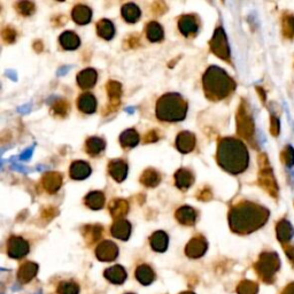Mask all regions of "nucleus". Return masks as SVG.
Wrapping results in <instances>:
<instances>
[{"mask_svg":"<svg viewBox=\"0 0 294 294\" xmlns=\"http://www.w3.org/2000/svg\"><path fill=\"white\" fill-rule=\"evenodd\" d=\"M122 16L128 23H136L140 18V8L135 4L129 3L122 7Z\"/></svg>","mask_w":294,"mask_h":294,"instance_id":"nucleus-29","label":"nucleus"},{"mask_svg":"<svg viewBox=\"0 0 294 294\" xmlns=\"http://www.w3.org/2000/svg\"><path fill=\"white\" fill-rule=\"evenodd\" d=\"M112 236L120 240H128L131 234V224L127 220H117L110 229Z\"/></svg>","mask_w":294,"mask_h":294,"instance_id":"nucleus-16","label":"nucleus"},{"mask_svg":"<svg viewBox=\"0 0 294 294\" xmlns=\"http://www.w3.org/2000/svg\"><path fill=\"white\" fill-rule=\"evenodd\" d=\"M106 90L109 98V104L105 108L104 115H108L116 110L121 105V96H122V85L116 80H108L106 85Z\"/></svg>","mask_w":294,"mask_h":294,"instance_id":"nucleus-6","label":"nucleus"},{"mask_svg":"<svg viewBox=\"0 0 294 294\" xmlns=\"http://www.w3.org/2000/svg\"><path fill=\"white\" fill-rule=\"evenodd\" d=\"M71 18L77 24H88L92 19V11L85 5H76L72 8Z\"/></svg>","mask_w":294,"mask_h":294,"instance_id":"nucleus-19","label":"nucleus"},{"mask_svg":"<svg viewBox=\"0 0 294 294\" xmlns=\"http://www.w3.org/2000/svg\"><path fill=\"white\" fill-rule=\"evenodd\" d=\"M203 90L206 97L212 101H219L227 98L236 88L233 79L222 68L212 66L208 68L202 77Z\"/></svg>","mask_w":294,"mask_h":294,"instance_id":"nucleus-3","label":"nucleus"},{"mask_svg":"<svg viewBox=\"0 0 294 294\" xmlns=\"http://www.w3.org/2000/svg\"><path fill=\"white\" fill-rule=\"evenodd\" d=\"M58 215V209L54 207H46L44 209L41 211V219L43 220H46V221H50L52 220L54 216Z\"/></svg>","mask_w":294,"mask_h":294,"instance_id":"nucleus-40","label":"nucleus"},{"mask_svg":"<svg viewBox=\"0 0 294 294\" xmlns=\"http://www.w3.org/2000/svg\"><path fill=\"white\" fill-rule=\"evenodd\" d=\"M2 36L6 44H13V43L15 41L16 37H18V33H16V31L12 27H6L3 29Z\"/></svg>","mask_w":294,"mask_h":294,"instance_id":"nucleus-39","label":"nucleus"},{"mask_svg":"<svg viewBox=\"0 0 294 294\" xmlns=\"http://www.w3.org/2000/svg\"><path fill=\"white\" fill-rule=\"evenodd\" d=\"M91 175L90 164L85 161H75L70 167V177L75 181H83Z\"/></svg>","mask_w":294,"mask_h":294,"instance_id":"nucleus-17","label":"nucleus"},{"mask_svg":"<svg viewBox=\"0 0 294 294\" xmlns=\"http://www.w3.org/2000/svg\"><path fill=\"white\" fill-rule=\"evenodd\" d=\"M33 49H35L36 52L40 53L41 51H43V44H41V41H36L35 44H33Z\"/></svg>","mask_w":294,"mask_h":294,"instance_id":"nucleus-46","label":"nucleus"},{"mask_svg":"<svg viewBox=\"0 0 294 294\" xmlns=\"http://www.w3.org/2000/svg\"><path fill=\"white\" fill-rule=\"evenodd\" d=\"M211 51L214 53L217 58L223 59V60H229L230 58V49L228 44L227 36L222 27H219L214 31L212 39L209 41Z\"/></svg>","mask_w":294,"mask_h":294,"instance_id":"nucleus-5","label":"nucleus"},{"mask_svg":"<svg viewBox=\"0 0 294 294\" xmlns=\"http://www.w3.org/2000/svg\"><path fill=\"white\" fill-rule=\"evenodd\" d=\"M98 74L95 69L92 68H87L79 72L77 75V83L78 87L83 90H89V89L93 88L97 83Z\"/></svg>","mask_w":294,"mask_h":294,"instance_id":"nucleus-15","label":"nucleus"},{"mask_svg":"<svg viewBox=\"0 0 294 294\" xmlns=\"http://www.w3.org/2000/svg\"><path fill=\"white\" fill-rule=\"evenodd\" d=\"M136 278L143 285H150L155 278V274L152 268L147 264H142L136 269Z\"/></svg>","mask_w":294,"mask_h":294,"instance_id":"nucleus-27","label":"nucleus"},{"mask_svg":"<svg viewBox=\"0 0 294 294\" xmlns=\"http://www.w3.org/2000/svg\"><path fill=\"white\" fill-rule=\"evenodd\" d=\"M85 204L93 211H99L105 206V195L100 191H93L89 193L84 199Z\"/></svg>","mask_w":294,"mask_h":294,"instance_id":"nucleus-26","label":"nucleus"},{"mask_svg":"<svg viewBox=\"0 0 294 294\" xmlns=\"http://www.w3.org/2000/svg\"><path fill=\"white\" fill-rule=\"evenodd\" d=\"M160 182H161L160 174L152 168L145 170L142 177H140V183H142L144 186L147 187H155L160 184Z\"/></svg>","mask_w":294,"mask_h":294,"instance_id":"nucleus-35","label":"nucleus"},{"mask_svg":"<svg viewBox=\"0 0 294 294\" xmlns=\"http://www.w3.org/2000/svg\"><path fill=\"white\" fill-rule=\"evenodd\" d=\"M7 253L12 259H22L29 253V244L22 237L13 236L7 242Z\"/></svg>","mask_w":294,"mask_h":294,"instance_id":"nucleus-7","label":"nucleus"},{"mask_svg":"<svg viewBox=\"0 0 294 294\" xmlns=\"http://www.w3.org/2000/svg\"><path fill=\"white\" fill-rule=\"evenodd\" d=\"M252 284H249V283H242L239 288H238V292H239L240 294H253L252 292Z\"/></svg>","mask_w":294,"mask_h":294,"instance_id":"nucleus-44","label":"nucleus"},{"mask_svg":"<svg viewBox=\"0 0 294 294\" xmlns=\"http://www.w3.org/2000/svg\"><path fill=\"white\" fill-rule=\"evenodd\" d=\"M38 294H40V293H38Z\"/></svg>","mask_w":294,"mask_h":294,"instance_id":"nucleus-50","label":"nucleus"},{"mask_svg":"<svg viewBox=\"0 0 294 294\" xmlns=\"http://www.w3.org/2000/svg\"><path fill=\"white\" fill-rule=\"evenodd\" d=\"M59 294H78L79 286L74 282H63L58 287Z\"/></svg>","mask_w":294,"mask_h":294,"instance_id":"nucleus-38","label":"nucleus"},{"mask_svg":"<svg viewBox=\"0 0 294 294\" xmlns=\"http://www.w3.org/2000/svg\"><path fill=\"white\" fill-rule=\"evenodd\" d=\"M176 147L181 153H190L195 147V136L192 132L182 131L176 138Z\"/></svg>","mask_w":294,"mask_h":294,"instance_id":"nucleus-13","label":"nucleus"},{"mask_svg":"<svg viewBox=\"0 0 294 294\" xmlns=\"http://www.w3.org/2000/svg\"><path fill=\"white\" fill-rule=\"evenodd\" d=\"M178 29L183 36H194L198 32L199 22L194 15H183L178 21Z\"/></svg>","mask_w":294,"mask_h":294,"instance_id":"nucleus-11","label":"nucleus"},{"mask_svg":"<svg viewBox=\"0 0 294 294\" xmlns=\"http://www.w3.org/2000/svg\"><path fill=\"white\" fill-rule=\"evenodd\" d=\"M146 36L148 38V40L152 43H157L163 39V29L161 25L155 22V21H152V22L148 23L146 25Z\"/></svg>","mask_w":294,"mask_h":294,"instance_id":"nucleus-34","label":"nucleus"},{"mask_svg":"<svg viewBox=\"0 0 294 294\" xmlns=\"http://www.w3.org/2000/svg\"><path fill=\"white\" fill-rule=\"evenodd\" d=\"M120 143L123 148H132L137 146L139 143V135L135 129H128L123 131L120 136Z\"/></svg>","mask_w":294,"mask_h":294,"instance_id":"nucleus-30","label":"nucleus"},{"mask_svg":"<svg viewBox=\"0 0 294 294\" xmlns=\"http://www.w3.org/2000/svg\"><path fill=\"white\" fill-rule=\"evenodd\" d=\"M139 36L137 35H132L129 38H128V43H129L130 48H137L139 45Z\"/></svg>","mask_w":294,"mask_h":294,"instance_id":"nucleus-45","label":"nucleus"},{"mask_svg":"<svg viewBox=\"0 0 294 294\" xmlns=\"http://www.w3.org/2000/svg\"><path fill=\"white\" fill-rule=\"evenodd\" d=\"M109 213L115 220H122L129 212V202L124 199H114L109 203Z\"/></svg>","mask_w":294,"mask_h":294,"instance_id":"nucleus-18","label":"nucleus"},{"mask_svg":"<svg viewBox=\"0 0 294 294\" xmlns=\"http://www.w3.org/2000/svg\"><path fill=\"white\" fill-rule=\"evenodd\" d=\"M266 216V211L257 204L242 202L231 208L229 213V224L232 231L247 233L262 225Z\"/></svg>","mask_w":294,"mask_h":294,"instance_id":"nucleus-2","label":"nucleus"},{"mask_svg":"<svg viewBox=\"0 0 294 294\" xmlns=\"http://www.w3.org/2000/svg\"><path fill=\"white\" fill-rule=\"evenodd\" d=\"M237 128H238V134H239L241 137H244L246 139H249L250 136H252L253 132V124L250 118L247 115L246 109L244 107V104H242L239 109H238V115H237Z\"/></svg>","mask_w":294,"mask_h":294,"instance_id":"nucleus-9","label":"nucleus"},{"mask_svg":"<svg viewBox=\"0 0 294 294\" xmlns=\"http://www.w3.org/2000/svg\"><path fill=\"white\" fill-rule=\"evenodd\" d=\"M108 173L117 183L123 182L128 175V164L121 159L112 160L108 163Z\"/></svg>","mask_w":294,"mask_h":294,"instance_id":"nucleus-14","label":"nucleus"},{"mask_svg":"<svg viewBox=\"0 0 294 294\" xmlns=\"http://www.w3.org/2000/svg\"><path fill=\"white\" fill-rule=\"evenodd\" d=\"M60 44L65 50L72 51L76 50L80 44L79 37L72 31H66L60 36Z\"/></svg>","mask_w":294,"mask_h":294,"instance_id":"nucleus-31","label":"nucleus"},{"mask_svg":"<svg viewBox=\"0 0 294 294\" xmlns=\"http://www.w3.org/2000/svg\"><path fill=\"white\" fill-rule=\"evenodd\" d=\"M41 185L50 194L57 193L62 185V176L59 173H46L41 178Z\"/></svg>","mask_w":294,"mask_h":294,"instance_id":"nucleus-12","label":"nucleus"},{"mask_svg":"<svg viewBox=\"0 0 294 294\" xmlns=\"http://www.w3.org/2000/svg\"><path fill=\"white\" fill-rule=\"evenodd\" d=\"M175 216H176V220L178 222L183 225H187V227L193 225L195 221H197V212L190 206L181 207L180 209H177Z\"/></svg>","mask_w":294,"mask_h":294,"instance_id":"nucleus-21","label":"nucleus"},{"mask_svg":"<svg viewBox=\"0 0 294 294\" xmlns=\"http://www.w3.org/2000/svg\"><path fill=\"white\" fill-rule=\"evenodd\" d=\"M156 140H159V132L156 130H152L148 132V134L145 135V139H144V143L147 144V143H154Z\"/></svg>","mask_w":294,"mask_h":294,"instance_id":"nucleus-43","label":"nucleus"},{"mask_svg":"<svg viewBox=\"0 0 294 294\" xmlns=\"http://www.w3.org/2000/svg\"><path fill=\"white\" fill-rule=\"evenodd\" d=\"M197 197L199 200H201V201H209V200H212L213 198V193L208 187H204V189H202L198 193Z\"/></svg>","mask_w":294,"mask_h":294,"instance_id":"nucleus-41","label":"nucleus"},{"mask_svg":"<svg viewBox=\"0 0 294 294\" xmlns=\"http://www.w3.org/2000/svg\"><path fill=\"white\" fill-rule=\"evenodd\" d=\"M150 242H151V247L153 248V250H155V252H159V253H163L168 248V242H169L168 234L164 231H156L151 236Z\"/></svg>","mask_w":294,"mask_h":294,"instance_id":"nucleus-23","label":"nucleus"},{"mask_svg":"<svg viewBox=\"0 0 294 294\" xmlns=\"http://www.w3.org/2000/svg\"><path fill=\"white\" fill-rule=\"evenodd\" d=\"M102 232H104V228L98 224L85 225L83 228V234L89 244H93V242L99 240L102 236Z\"/></svg>","mask_w":294,"mask_h":294,"instance_id":"nucleus-33","label":"nucleus"},{"mask_svg":"<svg viewBox=\"0 0 294 294\" xmlns=\"http://www.w3.org/2000/svg\"><path fill=\"white\" fill-rule=\"evenodd\" d=\"M208 244L202 236L192 238L185 247V253L191 259H199L207 252Z\"/></svg>","mask_w":294,"mask_h":294,"instance_id":"nucleus-10","label":"nucleus"},{"mask_svg":"<svg viewBox=\"0 0 294 294\" xmlns=\"http://www.w3.org/2000/svg\"><path fill=\"white\" fill-rule=\"evenodd\" d=\"M77 106L80 112L85 114H92L97 109V99L92 93H83L80 95L77 100Z\"/></svg>","mask_w":294,"mask_h":294,"instance_id":"nucleus-22","label":"nucleus"},{"mask_svg":"<svg viewBox=\"0 0 294 294\" xmlns=\"http://www.w3.org/2000/svg\"><path fill=\"white\" fill-rule=\"evenodd\" d=\"M96 255L99 261L102 262L114 261L118 255V247L113 241L105 240L98 245L96 248Z\"/></svg>","mask_w":294,"mask_h":294,"instance_id":"nucleus-8","label":"nucleus"},{"mask_svg":"<svg viewBox=\"0 0 294 294\" xmlns=\"http://www.w3.org/2000/svg\"><path fill=\"white\" fill-rule=\"evenodd\" d=\"M97 33L98 36L104 38L106 40H110L115 35V28L112 21L107 19L100 20L97 23Z\"/></svg>","mask_w":294,"mask_h":294,"instance_id":"nucleus-28","label":"nucleus"},{"mask_svg":"<svg viewBox=\"0 0 294 294\" xmlns=\"http://www.w3.org/2000/svg\"><path fill=\"white\" fill-rule=\"evenodd\" d=\"M216 159L220 167L233 175L242 173L248 165V153L245 145L234 138L219 140Z\"/></svg>","mask_w":294,"mask_h":294,"instance_id":"nucleus-1","label":"nucleus"},{"mask_svg":"<svg viewBox=\"0 0 294 294\" xmlns=\"http://www.w3.org/2000/svg\"><path fill=\"white\" fill-rule=\"evenodd\" d=\"M175 182H176V186L178 189L185 191L193 184L194 176L189 169L182 168L180 170H177L176 174H175Z\"/></svg>","mask_w":294,"mask_h":294,"instance_id":"nucleus-20","label":"nucleus"},{"mask_svg":"<svg viewBox=\"0 0 294 294\" xmlns=\"http://www.w3.org/2000/svg\"><path fill=\"white\" fill-rule=\"evenodd\" d=\"M152 11L154 14L156 15H161V14H163V13L167 11V6H165V4L164 3H154L153 4V6H152Z\"/></svg>","mask_w":294,"mask_h":294,"instance_id":"nucleus-42","label":"nucleus"},{"mask_svg":"<svg viewBox=\"0 0 294 294\" xmlns=\"http://www.w3.org/2000/svg\"><path fill=\"white\" fill-rule=\"evenodd\" d=\"M182 294H194L193 292H184V293H182Z\"/></svg>","mask_w":294,"mask_h":294,"instance_id":"nucleus-48","label":"nucleus"},{"mask_svg":"<svg viewBox=\"0 0 294 294\" xmlns=\"http://www.w3.org/2000/svg\"><path fill=\"white\" fill-rule=\"evenodd\" d=\"M38 272V266L33 262H25L21 266L18 272V279L21 283H29L36 277Z\"/></svg>","mask_w":294,"mask_h":294,"instance_id":"nucleus-24","label":"nucleus"},{"mask_svg":"<svg viewBox=\"0 0 294 294\" xmlns=\"http://www.w3.org/2000/svg\"><path fill=\"white\" fill-rule=\"evenodd\" d=\"M16 11H18L21 15L23 16H30L36 11L35 4L31 2H21L16 4Z\"/></svg>","mask_w":294,"mask_h":294,"instance_id":"nucleus-37","label":"nucleus"},{"mask_svg":"<svg viewBox=\"0 0 294 294\" xmlns=\"http://www.w3.org/2000/svg\"><path fill=\"white\" fill-rule=\"evenodd\" d=\"M187 113V104L178 93H167L160 98L155 106V115L160 121L180 122Z\"/></svg>","mask_w":294,"mask_h":294,"instance_id":"nucleus-4","label":"nucleus"},{"mask_svg":"<svg viewBox=\"0 0 294 294\" xmlns=\"http://www.w3.org/2000/svg\"><path fill=\"white\" fill-rule=\"evenodd\" d=\"M105 278L113 284H122L127 279V271L122 266H113L105 271Z\"/></svg>","mask_w":294,"mask_h":294,"instance_id":"nucleus-25","label":"nucleus"},{"mask_svg":"<svg viewBox=\"0 0 294 294\" xmlns=\"http://www.w3.org/2000/svg\"><path fill=\"white\" fill-rule=\"evenodd\" d=\"M129 294H132V293H129Z\"/></svg>","mask_w":294,"mask_h":294,"instance_id":"nucleus-49","label":"nucleus"},{"mask_svg":"<svg viewBox=\"0 0 294 294\" xmlns=\"http://www.w3.org/2000/svg\"><path fill=\"white\" fill-rule=\"evenodd\" d=\"M31 152H32V148H31V150H30V151H29V152L27 151V152H25V153H24V154H22V155H21V159H22V160H27V159H29V157H30V154H31Z\"/></svg>","mask_w":294,"mask_h":294,"instance_id":"nucleus-47","label":"nucleus"},{"mask_svg":"<svg viewBox=\"0 0 294 294\" xmlns=\"http://www.w3.org/2000/svg\"><path fill=\"white\" fill-rule=\"evenodd\" d=\"M52 114L54 116H58V117H66L68 113H69V104H68L67 100H57L52 105Z\"/></svg>","mask_w":294,"mask_h":294,"instance_id":"nucleus-36","label":"nucleus"},{"mask_svg":"<svg viewBox=\"0 0 294 294\" xmlns=\"http://www.w3.org/2000/svg\"><path fill=\"white\" fill-rule=\"evenodd\" d=\"M106 143L105 140L99 137H91L87 140L85 143V148H87L88 154L92 156L99 155L100 153L105 150Z\"/></svg>","mask_w":294,"mask_h":294,"instance_id":"nucleus-32","label":"nucleus"}]
</instances>
